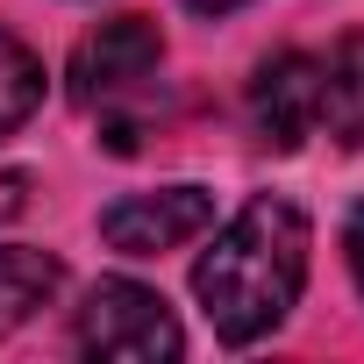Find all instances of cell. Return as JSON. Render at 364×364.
<instances>
[{
  "instance_id": "cell-1",
  "label": "cell",
  "mask_w": 364,
  "mask_h": 364,
  "mask_svg": "<svg viewBox=\"0 0 364 364\" xmlns=\"http://www.w3.org/2000/svg\"><path fill=\"white\" fill-rule=\"evenodd\" d=\"M307 250H314V236L293 200H279V193L243 200L193 264V300H200L208 328L222 343L272 336L307 286Z\"/></svg>"
},
{
  "instance_id": "cell-2",
  "label": "cell",
  "mask_w": 364,
  "mask_h": 364,
  "mask_svg": "<svg viewBox=\"0 0 364 364\" xmlns=\"http://www.w3.org/2000/svg\"><path fill=\"white\" fill-rule=\"evenodd\" d=\"M79 350L107 357V364H171L186 350V328H178V314L164 307L157 286L100 279L79 307Z\"/></svg>"
},
{
  "instance_id": "cell-3",
  "label": "cell",
  "mask_w": 364,
  "mask_h": 364,
  "mask_svg": "<svg viewBox=\"0 0 364 364\" xmlns=\"http://www.w3.org/2000/svg\"><path fill=\"white\" fill-rule=\"evenodd\" d=\"M164 65V36L143 15H114L93 36H79L72 50V100L79 107H122L129 93H143Z\"/></svg>"
},
{
  "instance_id": "cell-4",
  "label": "cell",
  "mask_w": 364,
  "mask_h": 364,
  "mask_svg": "<svg viewBox=\"0 0 364 364\" xmlns=\"http://www.w3.org/2000/svg\"><path fill=\"white\" fill-rule=\"evenodd\" d=\"M215 229V193L208 186H157V193H122L100 215V243L122 257H164L186 250L193 236Z\"/></svg>"
},
{
  "instance_id": "cell-5",
  "label": "cell",
  "mask_w": 364,
  "mask_h": 364,
  "mask_svg": "<svg viewBox=\"0 0 364 364\" xmlns=\"http://www.w3.org/2000/svg\"><path fill=\"white\" fill-rule=\"evenodd\" d=\"M250 129L264 150H300L321 129V58L279 50L250 72Z\"/></svg>"
},
{
  "instance_id": "cell-6",
  "label": "cell",
  "mask_w": 364,
  "mask_h": 364,
  "mask_svg": "<svg viewBox=\"0 0 364 364\" xmlns=\"http://www.w3.org/2000/svg\"><path fill=\"white\" fill-rule=\"evenodd\" d=\"M65 286V264L50 250H29V243H0V336L36 321Z\"/></svg>"
},
{
  "instance_id": "cell-7",
  "label": "cell",
  "mask_w": 364,
  "mask_h": 364,
  "mask_svg": "<svg viewBox=\"0 0 364 364\" xmlns=\"http://www.w3.org/2000/svg\"><path fill=\"white\" fill-rule=\"evenodd\" d=\"M321 129L357 150L364 143V29H350L328 58H321Z\"/></svg>"
},
{
  "instance_id": "cell-8",
  "label": "cell",
  "mask_w": 364,
  "mask_h": 364,
  "mask_svg": "<svg viewBox=\"0 0 364 364\" xmlns=\"http://www.w3.org/2000/svg\"><path fill=\"white\" fill-rule=\"evenodd\" d=\"M36 107H43V58L15 29H0V136H15Z\"/></svg>"
},
{
  "instance_id": "cell-9",
  "label": "cell",
  "mask_w": 364,
  "mask_h": 364,
  "mask_svg": "<svg viewBox=\"0 0 364 364\" xmlns=\"http://www.w3.org/2000/svg\"><path fill=\"white\" fill-rule=\"evenodd\" d=\"M343 257H350V279H357V293H364V200H357L350 222H343Z\"/></svg>"
},
{
  "instance_id": "cell-10",
  "label": "cell",
  "mask_w": 364,
  "mask_h": 364,
  "mask_svg": "<svg viewBox=\"0 0 364 364\" xmlns=\"http://www.w3.org/2000/svg\"><path fill=\"white\" fill-rule=\"evenodd\" d=\"M29 208V171H0V222Z\"/></svg>"
},
{
  "instance_id": "cell-11",
  "label": "cell",
  "mask_w": 364,
  "mask_h": 364,
  "mask_svg": "<svg viewBox=\"0 0 364 364\" xmlns=\"http://www.w3.org/2000/svg\"><path fill=\"white\" fill-rule=\"evenodd\" d=\"M193 15H229V8H243V0H186Z\"/></svg>"
}]
</instances>
